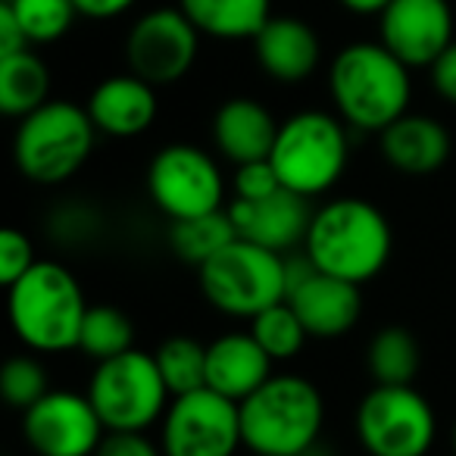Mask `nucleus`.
Instances as JSON below:
<instances>
[{
  "mask_svg": "<svg viewBox=\"0 0 456 456\" xmlns=\"http://www.w3.org/2000/svg\"><path fill=\"white\" fill-rule=\"evenodd\" d=\"M391 250V222L375 203L362 197H335L313 209L304 254L319 273L362 285L387 266Z\"/></svg>",
  "mask_w": 456,
  "mask_h": 456,
  "instance_id": "f257e3e1",
  "label": "nucleus"
},
{
  "mask_svg": "<svg viewBox=\"0 0 456 456\" xmlns=\"http://www.w3.org/2000/svg\"><path fill=\"white\" fill-rule=\"evenodd\" d=\"M335 110L356 132H385L410 110V66L385 45L356 41L338 51L329 69Z\"/></svg>",
  "mask_w": 456,
  "mask_h": 456,
  "instance_id": "f03ea898",
  "label": "nucleus"
},
{
  "mask_svg": "<svg viewBox=\"0 0 456 456\" xmlns=\"http://www.w3.org/2000/svg\"><path fill=\"white\" fill-rule=\"evenodd\" d=\"M88 306L78 279L53 260H38L7 288L10 325L32 354L76 350Z\"/></svg>",
  "mask_w": 456,
  "mask_h": 456,
  "instance_id": "7ed1b4c3",
  "label": "nucleus"
},
{
  "mask_svg": "<svg viewBox=\"0 0 456 456\" xmlns=\"http://www.w3.org/2000/svg\"><path fill=\"white\" fill-rule=\"evenodd\" d=\"M325 400L310 379L273 372V379L241 400L244 447L254 456H304L319 444Z\"/></svg>",
  "mask_w": 456,
  "mask_h": 456,
  "instance_id": "20e7f679",
  "label": "nucleus"
},
{
  "mask_svg": "<svg viewBox=\"0 0 456 456\" xmlns=\"http://www.w3.org/2000/svg\"><path fill=\"white\" fill-rule=\"evenodd\" d=\"M94 141L97 128L88 107L51 97L16 126L13 163L35 184H63L85 169Z\"/></svg>",
  "mask_w": 456,
  "mask_h": 456,
  "instance_id": "39448f33",
  "label": "nucleus"
},
{
  "mask_svg": "<svg viewBox=\"0 0 456 456\" xmlns=\"http://www.w3.org/2000/svg\"><path fill=\"white\" fill-rule=\"evenodd\" d=\"M347 122L325 110H300L279 126L273 157L281 184L300 197L329 194L350 163Z\"/></svg>",
  "mask_w": 456,
  "mask_h": 456,
  "instance_id": "423d86ee",
  "label": "nucleus"
},
{
  "mask_svg": "<svg viewBox=\"0 0 456 456\" xmlns=\"http://www.w3.org/2000/svg\"><path fill=\"white\" fill-rule=\"evenodd\" d=\"M200 294L232 319H254L288 297V256L235 238L197 269Z\"/></svg>",
  "mask_w": 456,
  "mask_h": 456,
  "instance_id": "0eeeda50",
  "label": "nucleus"
},
{
  "mask_svg": "<svg viewBox=\"0 0 456 456\" xmlns=\"http://www.w3.org/2000/svg\"><path fill=\"white\" fill-rule=\"evenodd\" d=\"M85 394L107 431H147L163 422L172 403L157 356L138 347L97 362Z\"/></svg>",
  "mask_w": 456,
  "mask_h": 456,
  "instance_id": "6e6552de",
  "label": "nucleus"
},
{
  "mask_svg": "<svg viewBox=\"0 0 456 456\" xmlns=\"http://www.w3.org/2000/svg\"><path fill=\"white\" fill-rule=\"evenodd\" d=\"M356 437L369 456H425L437 419L412 385H375L356 406Z\"/></svg>",
  "mask_w": 456,
  "mask_h": 456,
  "instance_id": "1a4fd4ad",
  "label": "nucleus"
},
{
  "mask_svg": "<svg viewBox=\"0 0 456 456\" xmlns=\"http://www.w3.org/2000/svg\"><path fill=\"white\" fill-rule=\"evenodd\" d=\"M147 194L169 222L225 209V175L213 153L194 144H166L147 166Z\"/></svg>",
  "mask_w": 456,
  "mask_h": 456,
  "instance_id": "9d476101",
  "label": "nucleus"
},
{
  "mask_svg": "<svg viewBox=\"0 0 456 456\" xmlns=\"http://www.w3.org/2000/svg\"><path fill=\"white\" fill-rule=\"evenodd\" d=\"M159 447L166 456H235L244 447L241 403L213 387L172 397L159 422Z\"/></svg>",
  "mask_w": 456,
  "mask_h": 456,
  "instance_id": "9b49d317",
  "label": "nucleus"
},
{
  "mask_svg": "<svg viewBox=\"0 0 456 456\" xmlns=\"http://www.w3.org/2000/svg\"><path fill=\"white\" fill-rule=\"evenodd\" d=\"M200 51V32L182 13V7H159L144 13L126 38L128 72L153 88L172 85L191 72Z\"/></svg>",
  "mask_w": 456,
  "mask_h": 456,
  "instance_id": "f8f14e48",
  "label": "nucleus"
},
{
  "mask_svg": "<svg viewBox=\"0 0 456 456\" xmlns=\"http://www.w3.org/2000/svg\"><path fill=\"white\" fill-rule=\"evenodd\" d=\"M22 437L35 456H94L107 437L88 394L47 391L22 412Z\"/></svg>",
  "mask_w": 456,
  "mask_h": 456,
  "instance_id": "ddd939ff",
  "label": "nucleus"
},
{
  "mask_svg": "<svg viewBox=\"0 0 456 456\" xmlns=\"http://www.w3.org/2000/svg\"><path fill=\"white\" fill-rule=\"evenodd\" d=\"M288 304L300 316L306 335L316 341L344 338L362 313L360 285L319 273L310 256H288Z\"/></svg>",
  "mask_w": 456,
  "mask_h": 456,
  "instance_id": "4468645a",
  "label": "nucleus"
},
{
  "mask_svg": "<svg viewBox=\"0 0 456 456\" xmlns=\"http://www.w3.org/2000/svg\"><path fill=\"white\" fill-rule=\"evenodd\" d=\"M379 35L410 69H431L453 45V10L447 0H391L379 13Z\"/></svg>",
  "mask_w": 456,
  "mask_h": 456,
  "instance_id": "2eb2a0df",
  "label": "nucleus"
},
{
  "mask_svg": "<svg viewBox=\"0 0 456 456\" xmlns=\"http://www.w3.org/2000/svg\"><path fill=\"white\" fill-rule=\"evenodd\" d=\"M228 216L235 225L238 238L250 244H260L275 254H288L294 248H304L306 232H310V197H300L288 188H279L275 194L260 200H232Z\"/></svg>",
  "mask_w": 456,
  "mask_h": 456,
  "instance_id": "dca6fc26",
  "label": "nucleus"
},
{
  "mask_svg": "<svg viewBox=\"0 0 456 456\" xmlns=\"http://www.w3.org/2000/svg\"><path fill=\"white\" fill-rule=\"evenodd\" d=\"M88 116L107 138H138L157 122V88L134 72L110 76L91 91Z\"/></svg>",
  "mask_w": 456,
  "mask_h": 456,
  "instance_id": "f3484780",
  "label": "nucleus"
},
{
  "mask_svg": "<svg viewBox=\"0 0 456 456\" xmlns=\"http://www.w3.org/2000/svg\"><path fill=\"white\" fill-rule=\"evenodd\" d=\"M273 362L250 331H225L207 344V387L241 403L273 379Z\"/></svg>",
  "mask_w": 456,
  "mask_h": 456,
  "instance_id": "a211bd4d",
  "label": "nucleus"
},
{
  "mask_svg": "<svg viewBox=\"0 0 456 456\" xmlns=\"http://www.w3.org/2000/svg\"><path fill=\"white\" fill-rule=\"evenodd\" d=\"M279 126L281 122H275V116L260 101L232 97L213 116V144L228 163H256L273 157Z\"/></svg>",
  "mask_w": 456,
  "mask_h": 456,
  "instance_id": "6ab92c4d",
  "label": "nucleus"
},
{
  "mask_svg": "<svg viewBox=\"0 0 456 456\" xmlns=\"http://www.w3.org/2000/svg\"><path fill=\"white\" fill-rule=\"evenodd\" d=\"M256 63L263 66L269 78L275 82H304L316 72L322 60L319 38L304 20L297 16H273L254 38Z\"/></svg>",
  "mask_w": 456,
  "mask_h": 456,
  "instance_id": "aec40b11",
  "label": "nucleus"
},
{
  "mask_svg": "<svg viewBox=\"0 0 456 456\" xmlns=\"http://www.w3.org/2000/svg\"><path fill=\"white\" fill-rule=\"evenodd\" d=\"M381 157L391 169L406 175H428L450 159L453 141L450 132L431 116L403 113L397 122L379 132Z\"/></svg>",
  "mask_w": 456,
  "mask_h": 456,
  "instance_id": "412c9836",
  "label": "nucleus"
},
{
  "mask_svg": "<svg viewBox=\"0 0 456 456\" xmlns=\"http://www.w3.org/2000/svg\"><path fill=\"white\" fill-rule=\"evenodd\" d=\"M178 7L197 32L219 41H254L273 20V0H178Z\"/></svg>",
  "mask_w": 456,
  "mask_h": 456,
  "instance_id": "4be33fe9",
  "label": "nucleus"
},
{
  "mask_svg": "<svg viewBox=\"0 0 456 456\" xmlns=\"http://www.w3.org/2000/svg\"><path fill=\"white\" fill-rule=\"evenodd\" d=\"M51 101V69L28 51L0 57V113L10 119H26Z\"/></svg>",
  "mask_w": 456,
  "mask_h": 456,
  "instance_id": "5701e85b",
  "label": "nucleus"
},
{
  "mask_svg": "<svg viewBox=\"0 0 456 456\" xmlns=\"http://www.w3.org/2000/svg\"><path fill=\"white\" fill-rule=\"evenodd\" d=\"M238 232L232 225L228 209H216L207 216H191V219H178L169 225V248L188 266L200 269L203 263L213 260L219 250H225L235 241Z\"/></svg>",
  "mask_w": 456,
  "mask_h": 456,
  "instance_id": "b1692460",
  "label": "nucleus"
},
{
  "mask_svg": "<svg viewBox=\"0 0 456 456\" xmlns=\"http://www.w3.org/2000/svg\"><path fill=\"white\" fill-rule=\"evenodd\" d=\"M419 354L416 338L400 325H387L369 341L366 347V369L375 385H412L419 375Z\"/></svg>",
  "mask_w": 456,
  "mask_h": 456,
  "instance_id": "393cba45",
  "label": "nucleus"
},
{
  "mask_svg": "<svg viewBox=\"0 0 456 456\" xmlns=\"http://www.w3.org/2000/svg\"><path fill=\"white\" fill-rule=\"evenodd\" d=\"M157 366L172 397L207 387V344L191 335H172L157 347Z\"/></svg>",
  "mask_w": 456,
  "mask_h": 456,
  "instance_id": "a878e982",
  "label": "nucleus"
},
{
  "mask_svg": "<svg viewBox=\"0 0 456 456\" xmlns=\"http://www.w3.org/2000/svg\"><path fill=\"white\" fill-rule=\"evenodd\" d=\"M134 347V325L119 306L94 304L88 306L82 322V338H78V350L88 354L94 362L113 360V356L126 354Z\"/></svg>",
  "mask_w": 456,
  "mask_h": 456,
  "instance_id": "bb28decb",
  "label": "nucleus"
},
{
  "mask_svg": "<svg viewBox=\"0 0 456 456\" xmlns=\"http://www.w3.org/2000/svg\"><path fill=\"white\" fill-rule=\"evenodd\" d=\"M250 335L260 341V347L266 350L275 362L294 360V356L304 350V344L310 341L304 322H300V316L291 310L288 300H281V304L269 306L260 316L250 319Z\"/></svg>",
  "mask_w": 456,
  "mask_h": 456,
  "instance_id": "cd10ccee",
  "label": "nucleus"
},
{
  "mask_svg": "<svg viewBox=\"0 0 456 456\" xmlns=\"http://www.w3.org/2000/svg\"><path fill=\"white\" fill-rule=\"evenodd\" d=\"M20 20L28 45H53L72 28L78 7L72 0H4Z\"/></svg>",
  "mask_w": 456,
  "mask_h": 456,
  "instance_id": "c85d7f7f",
  "label": "nucleus"
},
{
  "mask_svg": "<svg viewBox=\"0 0 456 456\" xmlns=\"http://www.w3.org/2000/svg\"><path fill=\"white\" fill-rule=\"evenodd\" d=\"M51 391V379H47V369L41 366L35 356L20 354L10 356L0 369V394L10 406L26 412L28 406L38 403L45 394Z\"/></svg>",
  "mask_w": 456,
  "mask_h": 456,
  "instance_id": "c756f323",
  "label": "nucleus"
},
{
  "mask_svg": "<svg viewBox=\"0 0 456 456\" xmlns=\"http://www.w3.org/2000/svg\"><path fill=\"white\" fill-rule=\"evenodd\" d=\"M35 263H38V256H35V248L26 232L4 228L0 232V285L10 288L13 281H20Z\"/></svg>",
  "mask_w": 456,
  "mask_h": 456,
  "instance_id": "7c9ffc66",
  "label": "nucleus"
},
{
  "mask_svg": "<svg viewBox=\"0 0 456 456\" xmlns=\"http://www.w3.org/2000/svg\"><path fill=\"white\" fill-rule=\"evenodd\" d=\"M235 197L238 200H260V197L275 194L279 188H285L275 172V166L269 159H256V163L235 166Z\"/></svg>",
  "mask_w": 456,
  "mask_h": 456,
  "instance_id": "2f4dec72",
  "label": "nucleus"
},
{
  "mask_svg": "<svg viewBox=\"0 0 456 456\" xmlns=\"http://www.w3.org/2000/svg\"><path fill=\"white\" fill-rule=\"evenodd\" d=\"M94 456H166L159 441H151L144 431H107Z\"/></svg>",
  "mask_w": 456,
  "mask_h": 456,
  "instance_id": "473e14b6",
  "label": "nucleus"
},
{
  "mask_svg": "<svg viewBox=\"0 0 456 456\" xmlns=\"http://www.w3.org/2000/svg\"><path fill=\"white\" fill-rule=\"evenodd\" d=\"M431 85L447 103H456V41L431 66Z\"/></svg>",
  "mask_w": 456,
  "mask_h": 456,
  "instance_id": "72a5a7b5",
  "label": "nucleus"
},
{
  "mask_svg": "<svg viewBox=\"0 0 456 456\" xmlns=\"http://www.w3.org/2000/svg\"><path fill=\"white\" fill-rule=\"evenodd\" d=\"M28 38L22 32L20 20L13 16V10L0 0V57H10V53H20V51H28Z\"/></svg>",
  "mask_w": 456,
  "mask_h": 456,
  "instance_id": "f704fd0d",
  "label": "nucleus"
},
{
  "mask_svg": "<svg viewBox=\"0 0 456 456\" xmlns=\"http://www.w3.org/2000/svg\"><path fill=\"white\" fill-rule=\"evenodd\" d=\"M72 4L78 7V16L88 20H116L134 7V0H72Z\"/></svg>",
  "mask_w": 456,
  "mask_h": 456,
  "instance_id": "c9c22d12",
  "label": "nucleus"
},
{
  "mask_svg": "<svg viewBox=\"0 0 456 456\" xmlns=\"http://www.w3.org/2000/svg\"><path fill=\"white\" fill-rule=\"evenodd\" d=\"M344 10H350V13H360V16H379L381 10L391 4V0H338Z\"/></svg>",
  "mask_w": 456,
  "mask_h": 456,
  "instance_id": "e433bc0d",
  "label": "nucleus"
},
{
  "mask_svg": "<svg viewBox=\"0 0 456 456\" xmlns=\"http://www.w3.org/2000/svg\"><path fill=\"white\" fill-rule=\"evenodd\" d=\"M304 456H331V453H329V450H322V447H319V444H316V447H310Z\"/></svg>",
  "mask_w": 456,
  "mask_h": 456,
  "instance_id": "4c0bfd02",
  "label": "nucleus"
},
{
  "mask_svg": "<svg viewBox=\"0 0 456 456\" xmlns=\"http://www.w3.org/2000/svg\"><path fill=\"white\" fill-rule=\"evenodd\" d=\"M453 450H456V425H453Z\"/></svg>",
  "mask_w": 456,
  "mask_h": 456,
  "instance_id": "58836bf2",
  "label": "nucleus"
}]
</instances>
